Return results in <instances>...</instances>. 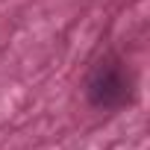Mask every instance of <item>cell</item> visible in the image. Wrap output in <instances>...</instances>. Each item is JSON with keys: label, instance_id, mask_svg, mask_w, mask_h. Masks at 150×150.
Returning <instances> with one entry per match:
<instances>
[{"label": "cell", "instance_id": "6da1fadb", "mask_svg": "<svg viewBox=\"0 0 150 150\" xmlns=\"http://www.w3.org/2000/svg\"><path fill=\"white\" fill-rule=\"evenodd\" d=\"M86 100L97 112H121L135 100V71L124 56L106 50L86 77Z\"/></svg>", "mask_w": 150, "mask_h": 150}]
</instances>
